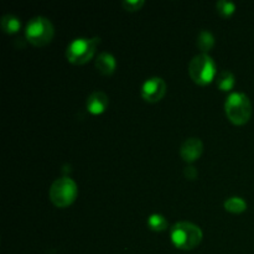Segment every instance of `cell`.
I'll use <instances>...</instances> for the list:
<instances>
[{
  "mask_svg": "<svg viewBox=\"0 0 254 254\" xmlns=\"http://www.w3.org/2000/svg\"><path fill=\"white\" fill-rule=\"evenodd\" d=\"M170 238L173 245L179 250L191 251L200 245L203 238V233L195 223L180 221L171 227Z\"/></svg>",
  "mask_w": 254,
  "mask_h": 254,
  "instance_id": "6da1fadb",
  "label": "cell"
},
{
  "mask_svg": "<svg viewBox=\"0 0 254 254\" xmlns=\"http://www.w3.org/2000/svg\"><path fill=\"white\" fill-rule=\"evenodd\" d=\"M225 111L227 118L237 126H243L252 117V103L247 94L242 92H232L225 102Z\"/></svg>",
  "mask_w": 254,
  "mask_h": 254,
  "instance_id": "7a4b0ae2",
  "label": "cell"
},
{
  "mask_svg": "<svg viewBox=\"0 0 254 254\" xmlns=\"http://www.w3.org/2000/svg\"><path fill=\"white\" fill-rule=\"evenodd\" d=\"M189 74L195 83L206 86L217 77V64L208 54H198L189 64Z\"/></svg>",
  "mask_w": 254,
  "mask_h": 254,
  "instance_id": "3957f363",
  "label": "cell"
},
{
  "mask_svg": "<svg viewBox=\"0 0 254 254\" xmlns=\"http://www.w3.org/2000/svg\"><path fill=\"white\" fill-rule=\"evenodd\" d=\"M99 42V37H76L67 46V60L74 64H87L89 60L93 59Z\"/></svg>",
  "mask_w": 254,
  "mask_h": 254,
  "instance_id": "277c9868",
  "label": "cell"
},
{
  "mask_svg": "<svg viewBox=\"0 0 254 254\" xmlns=\"http://www.w3.org/2000/svg\"><path fill=\"white\" fill-rule=\"evenodd\" d=\"M54 35L55 27L51 20L41 16V15L30 19L26 25V29H25V36H26L27 41L35 46L41 47L50 44L51 40L54 39Z\"/></svg>",
  "mask_w": 254,
  "mask_h": 254,
  "instance_id": "5b68a950",
  "label": "cell"
},
{
  "mask_svg": "<svg viewBox=\"0 0 254 254\" xmlns=\"http://www.w3.org/2000/svg\"><path fill=\"white\" fill-rule=\"evenodd\" d=\"M50 200L56 207L64 208L72 205L78 195V186L71 178H60L50 188Z\"/></svg>",
  "mask_w": 254,
  "mask_h": 254,
  "instance_id": "8992f818",
  "label": "cell"
},
{
  "mask_svg": "<svg viewBox=\"0 0 254 254\" xmlns=\"http://www.w3.org/2000/svg\"><path fill=\"white\" fill-rule=\"evenodd\" d=\"M166 89H168V86H166L164 78L159 76H153L145 79V82L141 84L140 94L144 101L149 102V103H156L164 98V96L166 94Z\"/></svg>",
  "mask_w": 254,
  "mask_h": 254,
  "instance_id": "52a82bcc",
  "label": "cell"
},
{
  "mask_svg": "<svg viewBox=\"0 0 254 254\" xmlns=\"http://www.w3.org/2000/svg\"><path fill=\"white\" fill-rule=\"evenodd\" d=\"M203 143L198 138H188L180 146V155L186 163H193L201 156Z\"/></svg>",
  "mask_w": 254,
  "mask_h": 254,
  "instance_id": "ba28073f",
  "label": "cell"
},
{
  "mask_svg": "<svg viewBox=\"0 0 254 254\" xmlns=\"http://www.w3.org/2000/svg\"><path fill=\"white\" fill-rule=\"evenodd\" d=\"M109 104V98L104 92L102 91H94L92 92L88 96L86 102L87 111L89 113L94 114V116H98L102 114L107 109Z\"/></svg>",
  "mask_w": 254,
  "mask_h": 254,
  "instance_id": "9c48e42d",
  "label": "cell"
},
{
  "mask_svg": "<svg viewBox=\"0 0 254 254\" xmlns=\"http://www.w3.org/2000/svg\"><path fill=\"white\" fill-rule=\"evenodd\" d=\"M96 68L99 73L104 76H111L117 68V60L111 52L103 51L97 56Z\"/></svg>",
  "mask_w": 254,
  "mask_h": 254,
  "instance_id": "30bf717a",
  "label": "cell"
},
{
  "mask_svg": "<svg viewBox=\"0 0 254 254\" xmlns=\"http://www.w3.org/2000/svg\"><path fill=\"white\" fill-rule=\"evenodd\" d=\"M216 84L218 88L223 92H230L235 88L236 86V77L228 69H223L216 77Z\"/></svg>",
  "mask_w": 254,
  "mask_h": 254,
  "instance_id": "8fae6325",
  "label": "cell"
},
{
  "mask_svg": "<svg viewBox=\"0 0 254 254\" xmlns=\"http://www.w3.org/2000/svg\"><path fill=\"white\" fill-rule=\"evenodd\" d=\"M0 25H1V29L6 34H15L21 27V21H20V19L16 15L5 14L2 15L1 20H0Z\"/></svg>",
  "mask_w": 254,
  "mask_h": 254,
  "instance_id": "7c38bea8",
  "label": "cell"
},
{
  "mask_svg": "<svg viewBox=\"0 0 254 254\" xmlns=\"http://www.w3.org/2000/svg\"><path fill=\"white\" fill-rule=\"evenodd\" d=\"M197 44L198 49L202 51V54H207L213 46H215V36L208 30H201L197 35Z\"/></svg>",
  "mask_w": 254,
  "mask_h": 254,
  "instance_id": "4fadbf2b",
  "label": "cell"
},
{
  "mask_svg": "<svg viewBox=\"0 0 254 254\" xmlns=\"http://www.w3.org/2000/svg\"><path fill=\"white\" fill-rule=\"evenodd\" d=\"M225 208L226 211L232 213H242L247 210V202L245 198L240 197V196H231V197L225 200Z\"/></svg>",
  "mask_w": 254,
  "mask_h": 254,
  "instance_id": "5bb4252c",
  "label": "cell"
},
{
  "mask_svg": "<svg viewBox=\"0 0 254 254\" xmlns=\"http://www.w3.org/2000/svg\"><path fill=\"white\" fill-rule=\"evenodd\" d=\"M148 226L151 231L163 232L168 228V220L160 213H153L148 217Z\"/></svg>",
  "mask_w": 254,
  "mask_h": 254,
  "instance_id": "9a60e30c",
  "label": "cell"
},
{
  "mask_svg": "<svg viewBox=\"0 0 254 254\" xmlns=\"http://www.w3.org/2000/svg\"><path fill=\"white\" fill-rule=\"evenodd\" d=\"M216 9L221 16L230 17L236 11V4L230 0H218L216 2Z\"/></svg>",
  "mask_w": 254,
  "mask_h": 254,
  "instance_id": "2e32d148",
  "label": "cell"
},
{
  "mask_svg": "<svg viewBox=\"0 0 254 254\" xmlns=\"http://www.w3.org/2000/svg\"><path fill=\"white\" fill-rule=\"evenodd\" d=\"M144 4H145L144 0H124L122 2L124 9L128 10V11H138V10H140L143 7Z\"/></svg>",
  "mask_w": 254,
  "mask_h": 254,
  "instance_id": "e0dca14e",
  "label": "cell"
},
{
  "mask_svg": "<svg viewBox=\"0 0 254 254\" xmlns=\"http://www.w3.org/2000/svg\"><path fill=\"white\" fill-rule=\"evenodd\" d=\"M184 175H185L186 179L189 180H193V179L197 178V170H196L195 166L192 165H188L184 170Z\"/></svg>",
  "mask_w": 254,
  "mask_h": 254,
  "instance_id": "ac0fdd59",
  "label": "cell"
}]
</instances>
